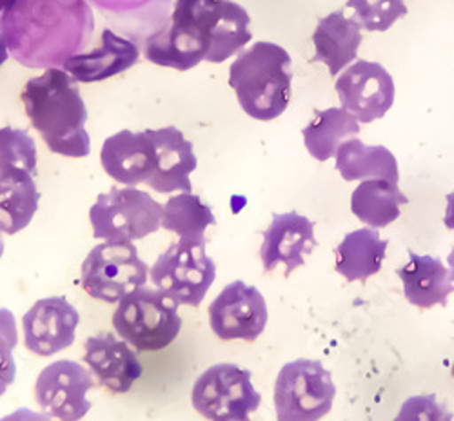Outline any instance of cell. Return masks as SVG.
Wrapping results in <instances>:
<instances>
[{"label": "cell", "instance_id": "836d02e7", "mask_svg": "<svg viewBox=\"0 0 454 421\" xmlns=\"http://www.w3.org/2000/svg\"><path fill=\"white\" fill-rule=\"evenodd\" d=\"M0 421H51V417L44 412H36V410L22 407L4 417H0Z\"/></svg>", "mask_w": 454, "mask_h": 421}, {"label": "cell", "instance_id": "4fadbf2b", "mask_svg": "<svg viewBox=\"0 0 454 421\" xmlns=\"http://www.w3.org/2000/svg\"><path fill=\"white\" fill-rule=\"evenodd\" d=\"M342 107L360 124H371L395 104V81L389 71L378 62L356 60L334 82Z\"/></svg>", "mask_w": 454, "mask_h": 421}, {"label": "cell", "instance_id": "2e32d148", "mask_svg": "<svg viewBox=\"0 0 454 421\" xmlns=\"http://www.w3.org/2000/svg\"><path fill=\"white\" fill-rule=\"evenodd\" d=\"M100 164L107 176L126 187L147 183L157 166V149L145 131L122 129L104 140Z\"/></svg>", "mask_w": 454, "mask_h": 421}, {"label": "cell", "instance_id": "8d00e7d4", "mask_svg": "<svg viewBox=\"0 0 454 421\" xmlns=\"http://www.w3.org/2000/svg\"><path fill=\"white\" fill-rule=\"evenodd\" d=\"M447 263H449V273H450V278L454 282V247L450 251V254L447 256Z\"/></svg>", "mask_w": 454, "mask_h": 421}, {"label": "cell", "instance_id": "f1b7e54d", "mask_svg": "<svg viewBox=\"0 0 454 421\" xmlns=\"http://www.w3.org/2000/svg\"><path fill=\"white\" fill-rule=\"evenodd\" d=\"M213 209L199 195L178 193L171 197L162 209V223L182 242H206L207 227L215 225Z\"/></svg>", "mask_w": 454, "mask_h": 421}, {"label": "cell", "instance_id": "e575fe53", "mask_svg": "<svg viewBox=\"0 0 454 421\" xmlns=\"http://www.w3.org/2000/svg\"><path fill=\"white\" fill-rule=\"evenodd\" d=\"M443 223L447 229H454V191L447 195V209H445Z\"/></svg>", "mask_w": 454, "mask_h": 421}, {"label": "cell", "instance_id": "d4e9b609", "mask_svg": "<svg viewBox=\"0 0 454 421\" xmlns=\"http://www.w3.org/2000/svg\"><path fill=\"white\" fill-rule=\"evenodd\" d=\"M41 193L35 176L27 173L0 171V233L17 235L39 211Z\"/></svg>", "mask_w": 454, "mask_h": 421}, {"label": "cell", "instance_id": "5bb4252c", "mask_svg": "<svg viewBox=\"0 0 454 421\" xmlns=\"http://www.w3.org/2000/svg\"><path fill=\"white\" fill-rule=\"evenodd\" d=\"M79 324L81 315L67 298H43L22 318L24 346L36 356L50 358L73 346Z\"/></svg>", "mask_w": 454, "mask_h": 421}, {"label": "cell", "instance_id": "9a60e30c", "mask_svg": "<svg viewBox=\"0 0 454 421\" xmlns=\"http://www.w3.org/2000/svg\"><path fill=\"white\" fill-rule=\"evenodd\" d=\"M317 247L315 222L298 213H275L271 225L263 231L260 260L263 271L271 273L278 263L286 265V277L306 263Z\"/></svg>", "mask_w": 454, "mask_h": 421}, {"label": "cell", "instance_id": "44dd1931", "mask_svg": "<svg viewBox=\"0 0 454 421\" xmlns=\"http://www.w3.org/2000/svg\"><path fill=\"white\" fill-rule=\"evenodd\" d=\"M403 284L405 300L420 309L434 305L445 308L449 294L454 291L452 278L440 258L409 253V261L396 271Z\"/></svg>", "mask_w": 454, "mask_h": 421}, {"label": "cell", "instance_id": "484cf974", "mask_svg": "<svg viewBox=\"0 0 454 421\" xmlns=\"http://www.w3.org/2000/svg\"><path fill=\"white\" fill-rule=\"evenodd\" d=\"M409 204L398 183L384 178L364 180L351 195L353 214L369 227L382 229L400 216V206Z\"/></svg>", "mask_w": 454, "mask_h": 421}, {"label": "cell", "instance_id": "74e56055", "mask_svg": "<svg viewBox=\"0 0 454 421\" xmlns=\"http://www.w3.org/2000/svg\"><path fill=\"white\" fill-rule=\"evenodd\" d=\"M13 3H15V0H0V12L8 10V8H10Z\"/></svg>", "mask_w": 454, "mask_h": 421}, {"label": "cell", "instance_id": "f546056e", "mask_svg": "<svg viewBox=\"0 0 454 421\" xmlns=\"http://www.w3.org/2000/svg\"><path fill=\"white\" fill-rule=\"evenodd\" d=\"M0 171L36 175V145L27 131L0 128Z\"/></svg>", "mask_w": 454, "mask_h": 421}, {"label": "cell", "instance_id": "8992f818", "mask_svg": "<svg viewBox=\"0 0 454 421\" xmlns=\"http://www.w3.org/2000/svg\"><path fill=\"white\" fill-rule=\"evenodd\" d=\"M162 209L153 197L137 187H111L98 195L90 209V223L97 240L135 242L157 233Z\"/></svg>", "mask_w": 454, "mask_h": 421}, {"label": "cell", "instance_id": "7402d4cb", "mask_svg": "<svg viewBox=\"0 0 454 421\" xmlns=\"http://www.w3.org/2000/svg\"><path fill=\"white\" fill-rule=\"evenodd\" d=\"M111 26L137 44L162 29L171 15V0H88Z\"/></svg>", "mask_w": 454, "mask_h": 421}, {"label": "cell", "instance_id": "9c48e42d", "mask_svg": "<svg viewBox=\"0 0 454 421\" xmlns=\"http://www.w3.org/2000/svg\"><path fill=\"white\" fill-rule=\"evenodd\" d=\"M262 403L253 387L251 370L235 363H216L206 369L192 389L193 409L209 421H251Z\"/></svg>", "mask_w": 454, "mask_h": 421}, {"label": "cell", "instance_id": "7c38bea8", "mask_svg": "<svg viewBox=\"0 0 454 421\" xmlns=\"http://www.w3.org/2000/svg\"><path fill=\"white\" fill-rule=\"evenodd\" d=\"M209 327L223 341H254L268 325V303L263 294L242 280L225 285L211 301Z\"/></svg>", "mask_w": 454, "mask_h": 421}, {"label": "cell", "instance_id": "3957f363", "mask_svg": "<svg viewBox=\"0 0 454 421\" xmlns=\"http://www.w3.org/2000/svg\"><path fill=\"white\" fill-rule=\"evenodd\" d=\"M291 82V55L275 43H254L230 67V86L240 107L260 122L275 121L287 109Z\"/></svg>", "mask_w": 454, "mask_h": 421}, {"label": "cell", "instance_id": "f35d334b", "mask_svg": "<svg viewBox=\"0 0 454 421\" xmlns=\"http://www.w3.org/2000/svg\"><path fill=\"white\" fill-rule=\"evenodd\" d=\"M4 251H6V244H4L3 233H0V258H3V256H4Z\"/></svg>", "mask_w": 454, "mask_h": 421}, {"label": "cell", "instance_id": "83f0119b", "mask_svg": "<svg viewBox=\"0 0 454 421\" xmlns=\"http://www.w3.org/2000/svg\"><path fill=\"white\" fill-rule=\"evenodd\" d=\"M251 17L233 0H220L216 24L211 31V48L206 57L209 64H222L244 50L253 38Z\"/></svg>", "mask_w": 454, "mask_h": 421}, {"label": "cell", "instance_id": "4dcf8cb0", "mask_svg": "<svg viewBox=\"0 0 454 421\" xmlns=\"http://www.w3.org/2000/svg\"><path fill=\"white\" fill-rule=\"evenodd\" d=\"M356 20L367 31H387L396 20L409 13L405 0H348Z\"/></svg>", "mask_w": 454, "mask_h": 421}, {"label": "cell", "instance_id": "cb8c5ba5", "mask_svg": "<svg viewBox=\"0 0 454 421\" xmlns=\"http://www.w3.org/2000/svg\"><path fill=\"white\" fill-rule=\"evenodd\" d=\"M336 169L344 180L384 178L398 183V162L384 145H365L360 138H349L336 151Z\"/></svg>", "mask_w": 454, "mask_h": 421}, {"label": "cell", "instance_id": "d6a6232c", "mask_svg": "<svg viewBox=\"0 0 454 421\" xmlns=\"http://www.w3.org/2000/svg\"><path fill=\"white\" fill-rule=\"evenodd\" d=\"M395 421H452V414L434 394L411 396L403 402Z\"/></svg>", "mask_w": 454, "mask_h": 421}, {"label": "cell", "instance_id": "d6986e66", "mask_svg": "<svg viewBox=\"0 0 454 421\" xmlns=\"http://www.w3.org/2000/svg\"><path fill=\"white\" fill-rule=\"evenodd\" d=\"M84 362L97 376L98 384L115 394L131 391L144 369L129 343L115 338L111 332L91 336L84 343Z\"/></svg>", "mask_w": 454, "mask_h": 421}, {"label": "cell", "instance_id": "30bf717a", "mask_svg": "<svg viewBox=\"0 0 454 421\" xmlns=\"http://www.w3.org/2000/svg\"><path fill=\"white\" fill-rule=\"evenodd\" d=\"M149 278L176 305L199 308L216 278V265L207 256L206 242L178 240L157 258Z\"/></svg>", "mask_w": 454, "mask_h": 421}, {"label": "cell", "instance_id": "ab89813d", "mask_svg": "<svg viewBox=\"0 0 454 421\" xmlns=\"http://www.w3.org/2000/svg\"><path fill=\"white\" fill-rule=\"evenodd\" d=\"M452 376H454V365H452Z\"/></svg>", "mask_w": 454, "mask_h": 421}, {"label": "cell", "instance_id": "d590c367", "mask_svg": "<svg viewBox=\"0 0 454 421\" xmlns=\"http://www.w3.org/2000/svg\"><path fill=\"white\" fill-rule=\"evenodd\" d=\"M8 57H10V50H8V44H6V41H4L3 33H0V67H3V66L6 64Z\"/></svg>", "mask_w": 454, "mask_h": 421}, {"label": "cell", "instance_id": "ba28073f", "mask_svg": "<svg viewBox=\"0 0 454 421\" xmlns=\"http://www.w3.org/2000/svg\"><path fill=\"white\" fill-rule=\"evenodd\" d=\"M336 387L331 372L315 360L286 363L275 381L278 421H320L333 409Z\"/></svg>", "mask_w": 454, "mask_h": 421}, {"label": "cell", "instance_id": "7a4b0ae2", "mask_svg": "<svg viewBox=\"0 0 454 421\" xmlns=\"http://www.w3.org/2000/svg\"><path fill=\"white\" fill-rule=\"evenodd\" d=\"M31 126L48 149L67 159H86L91 151L86 131L88 109L77 81L62 69L51 67L29 79L20 93Z\"/></svg>", "mask_w": 454, "mask_h": 421}, {"label": "cell", "instance_id": "e0dca14e", "mask_svg": "<svg viewBox=\"0 0 454 421\" xmlns=\"http://www.w3.org/2000/svg\"><path fill=\"white\" fill-rule=\"evenodd\" d=\"M157 149V166L153 175L147 180L157 193H192V173L197 169L199 160L193 149V142L187 140L184 133L168 126L162 129H145Z\"/></svg>", "mask_w": 454, "mask_h": 421}, {"label": "cell", "instance_id": "52a82bcc", "mask_svg": "<svg viewBox=\"0 0 454 421\" xmlns=\"http://www.w3.org/2000/svg\"><path fill=\"white\" fill-rule=\"evenodd\" d=\"M147 278L149 267L138 256L133 242H102L90 251L81 267L82 289L106 303H119L129 292L144 287Z\"/></svg>", "mask_w": 454, "mask_h": 421}, {"label": "cell", "instance_id": "1f68e13d", "mask_svg": "<svg viewBox=\"0 0 454 421\" xmlns=\"http://www.w3.org/2000/svg\"><path fill=\"white\" fill-rule=\"evenodd\" d=\"M17 343V320L10 309H0V396L6 394L17 378V363L13 358Z\"/></svg>", "mask_w": 454, "mask_h": 421}, {"label": "cell", "instance_id": "6da1fadb", "mask_svg": "<svg viewBox=\"0 0 454 421\" xmlns=\"http://www.w3.org/2000/svg\"><path fill=\"white\" fill-rule=\"evenodd\" d=\"M93 31L88 0H15L0 13L10 55L31 69L62 67L88 48Z\"/></svg>", "mask_w": 454, "mask_h": 421}, {"label": "cell", "instance_id": "4316f807", "mask_svg": "<svg viewBox=\"0 0 454 421\" xmlns=\"http://www.w3.org/2000/svg\"><path fill=\"white\" fill-rule=\"evenodd\" d=\"M360 133V122L344 107L315 111V119L304 128L306 149L318 162H327L338 147Z\"/></svg>", "mask_w": 454, "mask_h": 421}, {"label": "cell", "instance_id": "5b68a950", "mask_svg": "<svg viewBox=\"0 0 454 421\" xmlns=\"http://www.w3.org/2000/svg\"><path fill=\"white\" fill-rule=\"evenodd\" d=\"M113 327L140 353L169 347L182 329L178 305L157 287H140L117 303Z\"/></svg>", "mask_w": 454, "mask_h": 421}, {"label": "cell", "instance_id": "277c9868", "mask_svg": "<svg viewBox=\"0 0 454 421\" xmlns=\"http://www.w3.org/2000/svg\"><path fill=\"white\" fill-rule=\"evenodd\" d=\"M220 0H175L168 24L142 43L151 64L189 71L206 62Z\"/></svg>", "mask_w": 454, "mask_h": 421}, {"label": "cell", "instance_id": "ffe728a7", "mask_svg": "<svg viewBox=\"0 0 454 421\" xmlns=\"http://www.w3.org/2000/svg\"><path fill=\"white\" fill-rule=\"evenodd\" d=\"M362 29V24L353 17H346L344 10L320 19L313 33L315 57L311 62L325 64L329 73L336 76L356 60L358 48L364 41Z\"/></svg>", "mask_w": 454, "mask_h": 421}, {"label": "cell", "instance_id": "ac0fdd59", "mask_svg": "<svg viewBox=\"0 0 454 421\" xmlns=\"http://www.w3.org/2000/svg\"><path fill=\"white\" fill-rule=\"evenodd\" d=\"M138 58L140 48L135 41L124 35H117L113 29H104L98 46L73 55L66 60L62 69L81 84H93L131 69Z\"/></svg>", "mask_w": 454, "mask_h": 421}, {"label": "cell", "instance_id": "8fae6325", "mask_svg": "<svg viewBox=\"0 0 454 421\" xmlns=\"http://www.w3.org/2000/svg\"><path fill=\"white\" fill-rule=\"evenodd\" d=\"M95 387L91 370L79 362L59 360L43 369L35 384V400L51 419L81 421L90 410L88 393Z\"/></svg>", "mask_w": 454, "mask_h": 421}, {"label": "cell", "instance_id": "603a6c76", "mask_svg": "<svg viewBox=\"0 0 454 421\" xmlns=\"http://www.w3.org/2000/svg\"><path fill=\"white\" fill-rule=\"evenodd\" d=\"M387 246L376 229H358L336 247V271L348 282H365L382 269Z\"/></svg>", "mask_w": 454, "mask_h": 421}]
</instances>
